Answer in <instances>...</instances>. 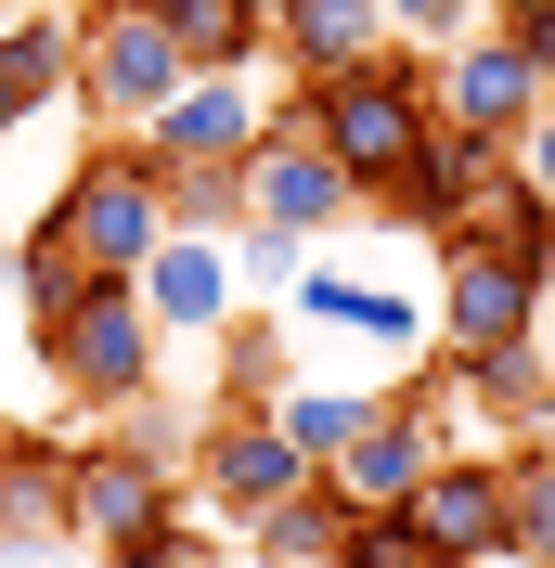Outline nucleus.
Masks as SVG:
<instances>
[{
  "instance_id": "obj_28",
  "label": "nucleus",
  "mask_w": 555,
  "mask_h": 568,
  "mask_svg": "<svg viewBox=\"0 0 555 568\" xmlns=\"http://www.w3.org/2000/svg\"><path fill=\"white\" fill-rule=\"evenodd\" d=\"M491 0H387V39L401 52H452V39H478Z\"/></svg>"
},
{
  "instance_id": "obj_3",
  "label": "nucleus",
  "mask_w": 555,
  "mask_h": 568,
  "mask_svg": "<svg viewBox=\"0 0 555 568\" xmlns=\"http://www.w3.org/2000/svg\"><path fill=\"white\" fill-rule=\"evenodd\" d=\"M181 39H169V13H142V0H91V13H78V65H65V104L91 116V130H117L130 142L142 116L169 104L181 91Z\"/></svg>"
},
{
  "instance_id": "obj_15",
  "label": "nucleus",
  "mask_w": 555,
  "mask_h": 568,
  "mask_svg": "<svg viewBox=\"0 0 555 568\" xmlns=\"http://www.w3.org/2000/svg\"><path fill=\"white\" fill-rule=\"evenodd\" d=\"M169 465L155 453H130V439H91L78 453V542H130V530H155L169 517Z\"/></svg>"
},
{
  "instance_id": "obj_4",
  "label": "nucleus",
  "mask_w": 555,
  "mask_h": 568,
  "mask_svg": "<svg viewBox=\"0 0 555 568\" xmlns=\"http://www.w3.org/2000/svg\"><path fill=\"white\" fill-rule=\"evenodd\" d=\"M78 233V258L91 272H142V258L169 246V181H155V155L142 142H104V155H78L65 207H52Z\"/></svg>"
},
{
  "instance_id": "obj_27",
  "label": "nucleus",
  "mask_w": 555,
  "mask_h": 568,
  "mask_svg": "<svg viewBox=\"0 0 555 568\" xmlns=\"http://www.w3.org/2000/svg\"><path fill=\"white\" fill-rule=\"evenodd\" d=\"M478 233H491L504 258H529V272H555V194H529V181H504V194H491Z\"/></svg>"
},
{
  "instance_id": "obj_19",
  "label": "nucleus",
  "mask_w": 555,
  "mask_h": 568,
  "mask_svg": "<svg viewBox=\"0 0 555 568\" xmlns=\"http://www.w3.org/2000/svg\"><path fill=\"white\" fill-rule=\"evenodd\" d=\"M349 530H362V504H349L336 478L311 465V478H297V491H284L259 530H245V556H259V568H336V542H349Z\"/></svg>"
},
{
  "instance_id": "obj_21",
  "label": "nucleus",
  "mask_w": 555,
  "mask_h": 568,
  "mask_svg": "<svg viewBox=\"0 0 555 568\" xmlns=\"http://www.w3.org/2000/svg\"><path fill=\"white\" fill-rule=\"evenodd\" d=\"M155 13H169V39H181V65H194V78L272 52V13H259V0H155Z\"/></svg>"
},
{
  "instance_id": "obj_11",
  "label": "nucleus",
  "mask_w": 555,
  "mask_h": 568,
  "mask_svg": "<svg viewBox=\"0 0 555 568\" xmlns=\"http://www.w3.org/2000/svg\"><path fill=\"white\" fill-rule=\"evenodd\" d=\"M245 194H259V220L297 233V246H323V233L362 220V181H349L311 130H272V142H259V155H245Z\"/></svg>"
},
{
  "instance_id": "obj_12",
  "label": "nucleus",
  "mask_w": 555,
  "mask_h": 568,
  "mask_svg": "<svg viewBox=\"0 0 555 568\" xmlns=\"http://www.w3.org/2000/svg\"><path fill=\"white\" fill-rule=\"evenodd\" d=\"M440 453H452V439H440V414H426V400H375V414H362V439H349L323 478H336L362 517H401V504H414V478H426Z\"/></svg>"
},
{
  "instance_id": "obj_9",
  "label": "nucleus",
  "mask_w": 555,
  "mask_h": 568,
  "mask_svg": "<svg viewBox=\"0 0 555 568\" xmlns=\"http://www.w3.org/2000/svg\"><path fill=\"white\" fill-rule=\"evenodd\" d=\"M284 311H297V336H349V349H387V362H426V336H440V311H414L387 272H349V258H311Z\"/></svg>"
},
{
  "instance_id": "obj_32",
  "label": "nucleus",
  "mask_w": 555,
  "mask_h": 568,
  "mask_svg": "<svg viewBox=\"0 0 555 568\" xmlns=\"http://www.w3.org/2000/svg\"><path fill=\"white\" fill-rule=\"evenodd\" d=\"M0 568H78V542H0Z\"/></svg>"
},
{
  "instance_id": "obj_8",
  "label": "nucleus",
  "mask_w": 555,
  "mask_h": 568,
  "mask_svg": "<svg viewBox=\"0 0 555 568\" xmlns=\"http://www.w3.org/2000/svg\"><path fill=\"white\" fill-rule=\"evenodd\" d=\"M426 104H440V130H478V142H517L529 116L555 104L543 78H529V52L504 27H478V39H452V52H426Z\"/></svg>"
},
{
  "instance_id": "obj_26",
  "label": "nucleus",
  "mask_w": 555,
  "mask_h": 568,
  "mask_svg": "<svg viewBox=\"0 0 555 568\" xmlns=\"http://www.w3.org/2000/svg\"><path fill=\"white\" fill-rule=\"evenodd\" d=\"M104 568H208V504L181 491L155 530H130V542H104Z\"/></svg>"
},
{
  "instance_id": "obj_10",
  "label": "nucleus",
  "mask_w": 555,
  "mask_h": 568,
  "mask_svg": "<svg viewBox=\"0 0 555 568\" xmlns=\"http://www.w3.org/2000/svg\"><path fill=\"white\" fill-rule=\"evenodd\" d=\"M297 478H311V465H297V439H284L272 414H208L194 426V504H208V517H245V530H259Z\"/></svg>"
},
{
  "instance_id": "obj_25",
  "label": "nucleus",
  "mask_w": 555,
  "mask_h": 568,
  "mask_svg": "<svg viewBox=\"0 0 555 568\" xmlns=\"http://www.w3.org/2000/svg\"><path fill=\"white\" fill-rule=\"evenodd\" d=\"M297 272H311V246H297V233H272V220H245V233H233V284L259 297V311H284V297H297Z\"/></svg>"
},
{
  "instance_id": "obj_33",
  "label": "nucleus",
  "mask_w": 555,
  "mask_h": 568,
  "mask_svg": "<svg viewBox=\"0 0 555 568\" xmlns=\"http://www.w3.org/2000/svg\"><path fill=\"white\" fill-rule=\"evenodd\" d=\"M543 311H555V272H543Z\"/></svg>"
},
{
  "instance_id": "obj_13",
  "label": "nucleus",
  "mask_w": 555,
  "mask_h": 568,
  "mask_svg": "<svg viewBox=\"0 0 555 568\" xmlns=\"http://www.w3.org/2000/svg\"><path fill=\"white\" fill-rule=\"evenodd\" d=\"M130 284H142V311H155V336H220V323H245V284H233V246H220V233H169Z\"/></svg>"
},
{
  "instance_id": "obj_16",
  "label": "nucleus",
  "mask_w": 555,
  "mask_h": 568,
  "mask_svg": "<svg viewBox=\"0 0 555 568\" xmlns=\"http://www.w3.org/2000/svg\"><path fill=\"white\" fill-rule=\"evenodd\" d=\"M272 52L297 78H349L375 52H401V39H387V0H272Z\"/></svg>"
},
{
  "instance_id": "obj_34",
  "label": "nucleus",
  "mask_w": 555,
  "mask_h": 568,
  "mask_svg": "<svg viewBox=\"0 0 555 568\" xmlns=\"http://www.w3.org/2000/svg\"><path fill=\"white\" fill-rule=\"evenodd\" d=\"M259 13H272V0H259Z\"/></svg>"
},
{
  "instance_id": "obj_2",
  "label": "nucleus",
  "mask_w": 555,
  "mask_h": 568,
  "mask_svg": "<svg viewBox=\"0 0 555 568\" xmlns=\"http://www.w3.org/2000/svg\"><path fill=\"white\" fill-rule=\"evenodd\" d=\"M39 362L65 375V400H104V414H130V400H155V362H169V336H155V311H142V284H130V272H91L65 311L39 323Z\"/></svg>"
},
{
  "instance_id": "obj_1",
  "label": "nucleus",
  "mask_w": 555,
  "mask_h": 568,
  "mask_svg": "<svg viewBox=\"0 0 555 568\" xmlns=\"http://www.w3.org/2000/svg\"><path fill=\"white\" fill-rule=\"evenodd\" d=\"M272 130H311L323 155L362 181V207H375L387 181L426 155V130H440V104H426V52H375V65H349V78H284V91H272Z\"/></svg>"
},
{
  "instance_id": "obj_7",
  "label": "nucleus",
  "mask_w": 555,
  "mask_h": 568,
  "mask_svg": "<svg viewBox=\"0 0 555 568\" xmlns=\"http://www.w3.org/2000/svg\"><path fill=\"white\" fill-rule=\"evenodd\" d=\"M504 336H543V272L491 233H440V349H504Z\"/></svg>"
},
{
  "instance_id": "obj_24",
  "label": "nucleus",
  "mask_w": 555,
  "mask_h": 568,
  "mask_svg": "<svg viewBox=\"0 0 555 568\" xmlns=\"http://www.w3.org/2000/svg\"><path fill=\"white\" fill-rule=\"evenodd\" d=\"M78 284H91L78 233H65V220H39V233H27V258H13V297H27V323H52V311L78 297Z\"/></svg>"
},
{
  "instance_id": "obj_29",
  "label": "nucleus",
  "mask_w": 555,
  "mask_h": 568,
  "mask_svg": "<svg viewBox=\"0 0 555 568\" xmlns=\"http://www.w3.org/2000/svg\"><path fill=\"white\" fill-rule=\"evenodd\" d=\"M336 568H440V556L414 542V517H362V530L336 542Z\"/></svg>"
},
{
  "instance_id": "obj_14",
  "label": "nucleus",
  "mask_w": 555,
  "mask_h": 568,
  "mask_svg": "<svg viewBox=\"0 0 555 568\" xmlns=\"http://www.w3.org/2000/svg\"><path fill=\"white\" fill-rule=\"evenodd\" d=\"M440 388L465 400L504 453L555 426V375H543V349H529V336H504V349H440Z\"/></svg>"
},
{
  "instance_id": "obj_23",
  "label": "nucleus",
  "mask_w": 555,
  "mask_h": 568,
  "mask_svg": "<svg viewBox=\"0 0 555 568\" xmlns=\"http://www.w3.org/2000/svg\"><path fill=\"white\" fill-rule=\"evenodd\" d=\"M504 491H517V568H555V439L504 453Z\"/></svg>"
},
{
  "instance_id": "obj_22",
  "label": "nucleus",
  "mask_w": 555,
  "mask_h": 568,
  "mask_svg": "<svg viewBox=\"0 0 555 568\" xmlns=\"http://www.w3.org/2000/svg\"><path fill=\"white\" fill-rule=\"evenodd\" d=\"M155 181H169V233H220V246H233L245 220H259L245 169H155Z\"/></svg>"
},
{
  "instance_id": "obj_6",
  "label": "nucleus",
  "mask_w": 555,
  "mask_h": 568,
  "mask_svg": "<svg viewBox=\"0 0 555 568\" xmlns=\"http://www.w3.org/2000/svg\"><path fill=\"white\" fill-rule=\"evenodd\" d=\"M130 142L155 155V169H245V155L272 142V91H259L245 65H220V78H181V91H169L155 116H142Z\"/></svg>"
},
{
  "instance_id": "obj_30",
  "label": "nucleus",
  "mask_w": 555,
  "mask_h": 568,
  "mask_svg": "<svg viewBox=\"0 0 555 568\" xmlns=\"http://www.w3.org/2000/svg\"><path fill=\"white\" fill-rule=\"evenodd\" d=\"M491 27L517 39V52H529V78L555 91V0H517V13H491Z\"/></svg>"
},
{
  "instance_id": "obj_31",
  "label": "nucleus",
  "mask_w": 555,
  "mask_h": 568,
  "mask_svg": "<svg viewBox=\"0 0 555 568\" xmlns=\"http://www.w3.org/2000/svg\"><path fill=\"white\" fill-rule=\"evenodd\" d=\"M517 181H529V194H555V104L517 130Z\"/></svg>"
},
{
  "instance_id": "obj_17",
  "label": "nucleus",
  "mask_w": 555,
  "mask_h": 568,
  "mask_svg": "<svg viewBox=\"0 0 555 568\" xmlns=\"http://www.w3.org/2000/svg\"><path fill=\"white\" fill-rule=\"evenodd\" d=\"M65 65H78V13H0V142L65 104Z\"/></svg>"
},
{
  "instance_id": "obj_18",
  "label": "nucleus",
  "mask_w": 555,
  "mask_h": 568,
  "mask_svg": "<svg viewBox=\"0 0 555 568\" xmlns=\"http://www.w3.org/2000/svg\"><path fill=\"white\" fill-rule=\"evenodd\" d=\"M0 542H78V453L0 439Z\"/></svg>"
},
{
  "instance_id": "obj_5",
  "label": "nucleus",
  "mask_w": 555,
  "mask_h": 568,
  "mask_svg": "<svg viewBox=\"0 0 555 568\" xmlns=\"http://www.w3.org/2000/svg\"><path fill=\"white\" fill-rule=\"evenodd\" d=\"M401 517H414V542L440 568H517V491H504V453H440Z\"/></svg>"
},
{
  "instance_id": "obj_20",
  "label": "nucleus",
  "mask_w": 555,
  "mask_h": 568,
  "mask_svg": "<svg viewBox=\"0 0 555 568\" xmlns=\"http://www.w3.org/2000/svg\"><path fill=\"white\" fill-rule=\"evenodd\" d=\"M362 414H375V388H349V375H284L272 388V426L297 439V465H336L362 439Z\"/></svg>"
}]
</instances>
